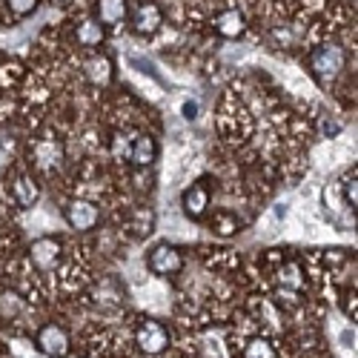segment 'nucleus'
<instances>
[{
    "instance_id": "obj_1",
    "label": "nucleus",
    "mask_w": 358,
    "mask_h": 358,
    "mask_svg": "<svg viewBox=\"0 0 358 358\" xmlns=\"http://www.w3.org/2000/svg\"><path fill=\"white\" fill-rule=\"evenodd\" d=\"M344 61H347V55L338 43H321L310 52V72L327 86L344 72Z\"/></svg>"
},
{
    "instance_id": "obj_2",
    "label": "nucleus",
    "mask_w": 358,
    "mask_h": 358,
    "mask_svg": "<svg viewBox=\"0 0 358 358\" xmlns=\"http://www.w3.org/2000/svg\"><path fill=\"white\" fill-rule=\"evenodd\" d=\"M132 338L143 355H161L164 350H169V341H172L169 330L155 318H138L132 327Z\"/></svg>"
},
{
    "instance_id": "obj_3",
    "label": "nucleus",
    "mask_w": 358,
    "mask_h": 358,
    "mask_svg": "<svg viewBox=\"0 0 358 358\" xmlns=\"http://www.w3.org/2000/svg\"><path fill=\"white\" fill-rule=\"evenodd\" d=\"M35 344H38V350H41L43 355H49V358H66V355L72 352V338H69V333H66V327L55 324V321L41 327L38 336H35Z\"/></svg>"
},
{
    "instance_id": "obj_4",
    "label": "nucleus",
    "mask_w": 358,
    "mask_h": 358,
    "mask_svg": "<svg viewBox=\"0 0 358 358\" xmlns=\"http://www.w3.org/2000/svg\"><path fill=\"white\" fill-rule=\"evenodd\" d=\"M61 258H64L61 238L43 235V238H38V241H32V247H29V261H32V266L38 273H52L55 266L61 264Z\"/></svg>"
},
{
    "instance_id": "obj_5",
    "label": "nucleus",
    "mask_w": 358,
    "mask_h": 358,
    "mask_svg": "<svg viewBox=\"0 0 358 358\" xmlns=\"http://www.w3.org/2000/svg\"><path fill=\"white\" fill-rule=\"evenodd\" d=\"M146 266H149V270H152L155 275L169 278V275H178V273L184 270V255H181V250L172 247V244H158V247L149 250Z\"/></svg>"
},
{
    "instance_id": "obj_6",
    "label": "nucleus",
    "mask_w": 358,
    "mask_h": 358,
    "mask_svg": "<svg viewBox=\"0 0 358 358\" xmlns=\"http://www.w3.org/2000/svg\"><path fill=\"white\" fill-rule=\"evenodd\" d=\"M64 218H66V224L72 227V229H78V232H89V229H95L98 227V221H101V210L92 203V201H69L66 206H64Z\"/></svg>"
},
{
    "instance_id": "obj_7",
    "label": "nucleus",
    "mask_w": 358,
    "mask_h": 358,
    "mask_svg": "<svg viewBox=\"0 0 358 358\" xmlns=\"http://www.w3.org/2000/svg\"><path fill=\"white\" fill-rule=\"evenodd\" d=\"M161 26H164V12L158 3H152V0H143V3L132 12V32L141 38L155 35Z\"/></svg>"
},
{
    "instance_id": "obj_8",
    "label": "nucleus",
    "mask_w": 358,
    "mask_h": 358,
    "mask_svg": "<svg viewBox=\"0 0 358 358\" xmlns=\"http://www.w3.org/2000/svg\"><path fill=\"white\" fill-rule=\"evenodd\" d=\"M210 201H213V195H210V187H206L203 181H195L181 195V206L192 221H201L206 213H210Z\"/></svg>"
},
{
    "instance_id": "obj_9",
    "label": "nucleus",
    "mask_w": 358,
    "mask_h": 358,
    "mask_svg": "<svg viewBox=\"0 0 358 358\" xmlns=\"http://www.w3.org/2000/svg\"><path fill=\"white\" fill-rule=\"evenodd\" d=\"M213 32L227 38V41H235L247 32V17L241 9H224L213 17Z\"/></svg>"
},
{
    "instance_id": "obj_10",
    "label": "nucleus",
    "mask_w": 358,
    "mask_h": 358,
    "mask_svg": "<svg viewBox=\"0 0 358 358\" xmlns=\"http://www.w3.org/2000/svg\"><path fill=\"white\" fill-rule=\"evenodd\" d=\"M41 198V187L32 175H26V172H17L12 178V201L20 206V210H32V206L38 203Z\"/></svg>"
},
{
    "instance_id": "obj_11",
    "label": "nucleus",
    "mask_w": 358,
    "mask_h": 358,
    "mask_svg": "<svg viewBox=\"0 0 358 358\" xmlns=\"http://www.w3.org/2000/svg\"><path fill=\"white\" fill-rule=\"evenodd\" d=\"M275 281L281 289H292V292H304L307 289V273H304V266L301 261H284L278 270H275Z\"/></svg>"
},
{
    "instance_id": "obj_12",
    "label": "nucleus",
    "mask_w": 358,
    "mask_h": 358,
    "mask_svg": "<svg viewBox=\"0 0 358 358\" xmlns=\"http://www.w3.org/2000/svg\"><path fill=\"white\" fill-rule=\"evenodd\" d=\"M129 17V0H98L95 20L101 26H121Z\"/></svg>"
},
{
    "instance_id": "obj_13",
    "label": "nucleus",
    "mask_w": 358,
    "mask_h": 358,
    "mask_svg": "<svg viewBox=\"0 0 358 358\" xmlns=\"http://www.w3.org/2000/svg\"><path fill=\"white\" fill-rule=\"evenodd\" d=\"M155 158H158V141L152 135H138L129 149V164L135 169H146L155 164Z\"/></svg>"
},
{
    "instance_id": "obj_14",
    "label": "nucleus",
    "mask_w": 358,
    "mask_h": 358,
    "mask_svg": "<svg viewBox=\"0 0 358 358\" xmlns=\"http://www.w3.org/2000/svg\"><path fill=\"white\" fill-rule=\"evenodd\" d=\"M112 61L106 55H89L83 61V78L92 86H109L112 83Z\"/></svg>"
},
{
    "instance_id": "obj_15",
    "label": "nucleus",
    "mask_w": 358,
    "mask_h": 358,
    "mask_svg": "<svg viewBox=\"0 0 358 358\" xmlns=\"http://www.w3.org/2000/svg\"><path fill=\"white\" fill-rule=\"evenodd\" d=\"M61 161H64V146L55 138H43L35 143V166H41L43 172H52L61 166Z\"/></svg>"
},
{
    "instance_id": "obj_16",
    "label": "nucleus",
    "mask_w": 358,
    "mask_h": 358,
    "mask_svg": "<svg viewBox=\"0 0 358 358\" xmlns=\"http://www.w3.org/2000/svg\"><path fill=\"white\" fill-rule=\"evenodd\" d=\"M103 38H106V32H103V26H101L95 17H83V20L75 26V41H78V46H83V49H98V46L103 43Z\"/></svg>"
},
{
    "instance_id": "obj_17",
    "label": "nucleus",
    "mask_w": 358,
    "mask_h": 358,
    "mask_svg": "<svg viewBox=\"0 0 358 358\" xmlns=\"http://www.w3.org/2000/svg\"><path fill=\"white\" fill-rule=\"evenodd\" d=\"M241 358H278V350L270 338H247L244 347H241Z\"/></svg>"
},
{
    "instance_id": "obj_18",
    "label": "nucleus",
    "mask_w": 358,
    "mask_h": 358,
    "mask_svg": "<svg viewBox=\"0 0 358 358\" xmlns=\"http://www.w3.org/2000/svg\"><path fill=\"white\" fill-rule=\"evenodd\" d=\"M23 298H20V292H15V289H0V318L3 321H15L20 313H23Z\"/></svg>"
},
{
    "instance_id": "obj_19",
    "label": "nucleus",
    "mask_w": 358,
    "mask_h": 358,
    "mask_svg": "<svg viewBox=\"0 0 358 358\" xmlns=\"http://www.w3.org/2000/svg\"><path fill=\"white\" fill-rule=\"evenodd\" d=\"M210 229H213L215 235H221V238H229V235H235L238 229H241V221H238L232 213L221 210V213H215V215H213V221H210Z\"/></svg>"
},
{
    "instance_id": "obj_20",
    "label": "nucleus",
    "mask_w": 358,
    "mask_h": 358,
    "mask_svg": "<svg viewBox=\"0 0 358 358\" xmlns=\"http://www.w3.org/2000/svg\"><path fill=\"white\" fill-rule=\"evenodd\" d=\"M23 75H26L23 64H17V61H3V64H0V89H15V86L23 80Z\"/></svg>"
},
{
    "instance_id": "obj_21",
    "label": "nucleus",
    "mask_w": 358,
    "mask_h": 358,
    "mask_svg": "<svg viewBox=\"0 0 358 358\" xmlns=\"http://www.w3.org/2000/svg\"><path fill=\"white\" fill-rule=\"evenodd\" d=\"M358 175H355V166L352 172L344 175V181H341V192H344V203L350 206V210H355V203H358Z\"/></svg>"
},
{
    "instance_id": "obj_22",
    "label": "nucleus",
    "mask_w": 358,
    "mask_h": 358,
    "mask_svg": "<svg viewBox=\"0 0 358 358\" xmlns=\"http://www.w3.org/2000/svg\"><path fill=\"white\" fill-rule=\"evenodd\" d=\"M6 6L15 17H26V15H32L38 9V0H6Z\"/></svg>"
},
{
    "instance_id": "obj_23",
    "label": "nucleus",
    "mask_w": 358,
    "mask_h": 358,
    "mask_svg": "<svg viewBox=\"0 0 358 358\" xmlns=\"http://www.w3.org/2000/svg\"><path fill=\"white\" fill-rule=\"evenodd\" d=\"M61 3H69V0H61Z\"/></svg>"
}]
</instances>
